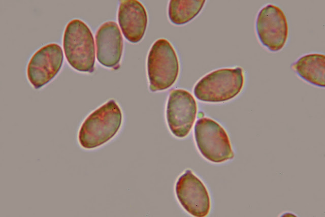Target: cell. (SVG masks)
I'll return each mask as SVG.
<instances>
[{"instance_id": "6da1fadb", "label": "cell", "mask_w": 325, "mask_h": 217, "mask_svg": "<svg viewBox=\"0 0 325 217\" xmlns=\"http://www.w3.org/2000/svg\"><path fill=\"white\" fill-rule=\"evenodd\" d=\"M121 111L111 99L92 112L83 122L78 134L80 145L93 149L107 142L119 131L122 123Z\"/></svg>"}, {"instance_id": "7a4b0ae2", "label": "cell", "mask_w": 325, "mask_h": 217, "mask_svg": "<svg viewBox=\"0 0 325 217\" xmlns=\"http://www.w3.org/2000/svg\"><path fill=\"white\" fill-rule=\"evenodd\" d=\"M63 47L69 65L75 70L92 73L95 64V45L89 27L79 19L67 24L63 35Z\"/></svg>"}, {"instance_id": "3957f363", "label": "cell", "mask_w": 325, "mask_h": 217, "mask_svg": "<svg viewBox=\"0 0 325 217\" xmlns=\"http://www.w3.org/2000/svg\"><path fill=\"white\" fill-rule=\"evenodd\" d=\"M241 67L215 70L201 79L193 89L195 97L202 102L219 103L236 97L244 85Z\"/></svg>"}, {"instance_id": "277c9868", "label": "cell", "mask_w": 325, "mask_h": 217, "mask_svg": "<svg viewBox=\"0 0 325 217\" xmlns=\"http://www.w3.org/2000/svg\"><path fill=\"white\" fill-rule=\"evenodd\" d=\"M149 89L154 92L166 90L175 82L179 65L176 53L165 39H159L152 46L147 57Z\"/></svg>"}, {"instance_id": "5b68a950", "label": "cell", "mask_w": 325, "mask_h": 217, "mask_svg": "<svg viewBox=\"0 0 325 217\" xmlns=\"http://www.w3.org/2000/svg\"><path fill=\"white\" fill-rule=\"evenodd\" d=\"M194 138L202 155L213 163H222L234 157L229 136L215 120L205 117L197 120Z\"/></svg>"}, {"instance_id": "8992f818", "label": "cell", "mask_w": 325, "mask_h": 217, "mask_svg": "<svg viewBox=\"0 0 325 217\" xmlns=\"http://www.w3.org/2000/svg\"><path fill=\"white\" fill-rule=\"evenodd\" d=\"M262 44L270 51H278L284 46L288 34L286 16L278 7L269 4L258 12L255 24Z\"/></svg>"}, {"instance_id": "52a82bcc", "label": "cell", "mask_w": 325, "mask_h": 217, "mask_svg": "<svg viewBox=\"0 0 325 217\" xmlns=\"http://www.w3.org/2000/svg\"><path fill=\"white\" fill-rule=\"evenodd\" d=\"M196 101L188 91L176 89L168 98L166 118L169 128L176 137L182 138L190 132L196 118Z\"/></svg>"}, {"instance_id": "ba28073f", "label": "cell", "mask_w": 325, "mask_h": 217, "mask_svg": "<svg viewBox=\"0 0 325 217\" xmlns=\"http://www.w3.org/2000/svg\"><path fill=\"white\" fill-rule=\"evenodd\" d=\"M63 60V51L59 45L51 43L41 48L27 66V76L30 84L39 89L49 83L60 71Z\"/></svg>"}, {"instance_id": "9c48e42d", "label": "cell", "mask_w": 325, "mask_h": 217, "mask_svg": "<svg viewBox=\"0 0 325 217\" xmlns=\"http://www.w3.org/2000/svg\"><path fill=\"white\" fill-rule=\"evenodd\" d=\"M175 192L182 207L192 215L204 217L209 213L210 199L207 190L190 170L179 177Z\"/></svg>"}, {"instance_id": "30bf717a", "label": "cell", "mask_w": 325, "mask_h": 217, "mask_svg": "<svg viewBox=\"0 0 325 217\" xmlns=\"http://www.w3.org/2000/svg\"><path fill=\"white\" fill-rule=\"evenodd\" d=\"M96 58L102 66L117 68L123 50V39L117 24L114 21L103 23L95 35Z\"/></svg>"}, {"instance_id": "8fae6325", "label": "cell", "mask_w": 325, "mask_h": 217, "mask_svg": "<svg viewBox=\"0 0 325 217\" xmlns=\"http://www.w3.org/2000/svg\"><path fill=\"white\" fill-rule=\"evenodd\" d=\"M119 25L124 37L136 43L143 38L147 25L148 18L142 4L136 0L121 1L118 13Z\"/></svg>"}, {"instance_id": "7c38bea8", "label": "cell", "mask_w": 325, "mask_h": 217, "mask_svg": "<svg viewBox=\"0 0 325 217\" xmlns=\"http://www.w3.org/2000/svg\"><path fill=\"white\" fill-rule=\"evenodd\" d=\"M293 70L308 83L319 87L325 86V56L308 54L299 58L292 65Z\"/></svg>"}, {"instance_id": "4fadbf2b", "label": "cell", "mask_w": 325, "mask_h": 217, "mask_svg": "<svg viewBox=\"0 0 325 217\" xmlns=\"http://www.w3.org/2000/svg\"><path fill=\"white\" fill-rule=\"evenodd\" d=\"M204 0H171L168 7L170 21L175 25H182L193 19L201 12Z\"/></svg>"}]
</instances>
